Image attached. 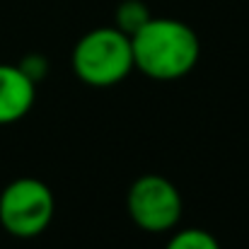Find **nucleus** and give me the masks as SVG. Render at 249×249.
<instances>
[{
    "label": "nucleus",
    "instance_id": "obj_3",
    "mask_svg": "<svg viewBox=\"0 0 249 249\" xmlns=\"http://www.w3.org/2000/svg\"><path fill=\"white\" fill-rule=\"evenodd\" d=\"M53 211V191L34 177H19L0 194V225L15 237L41 235L51 225Z\"/></svg>",
    "mask_w": 249,
    "mask_h": 249
},
{
    "label": "nucleus",
    "instance_id": "obj_4",
    "mask_svg": "<svg viewBox=\"0 0 249 249\" xmlns=\"http://www.w3.org/2000/svg\"><path fill=\"white\" fill-rule=\"evenodd\" d=\"M131 220L145 232H167L181 218V194L160 174L138 177L126 196Z\"/></svg>",
    "mask_w": 249,
    "mask_h": 249
},
{
    "label": "nucleus",
    "instance_id": "obj_5",
    "mask_svg": "<svg viewBox=\"0 0 249 249\" xmlns=\"http://www.w3.org/2000/svg\"><path fill=\"white\" fill-rule=\"evenodd\" d=\"M36 99V83L19 68L0 63V126L15 124L29 114Z\"/></svg>",
    "mask_w": 249,
    "mask_h": 249
},
{
    "label": "nucleus",
    "instance_id": "obj_6",
    "mask_svg": "<svg viewBox=\"0 0 249 249\" xmlns=\"http://www.w3.org/2000/svg\"><path fill=\"white\" fill-rule=\"evenodd\" d=\"M150 7L143 0H124L116 10V29H121L124 34L133 36L148 19H150Z\"/></svg>",
    "mask_w": 249,
    "mask_h": 249
},
{
    "label": "nucleus",
    "instance_id": "obj_7",
    "mask_svg": "<svg viewBox=\"0 0 249 249\" xmlns=\"http://www.w3.org/2000/svg\"><path fill=\"white\" fill-rule=\"evenodd\" d=\"M165 249H220V245L203 228H184L172 235Z\"/></svg>",
    "mask_w": 249,
    "mask_h": 249
},
{
    "label": "nucleus",
    "instance_id": "obj_8",
    "mask_svg": "<svg viewBox=\"0 0 249 249\" xmlns=\"http://www.w3.org/2000/svg\"><path fill=\"white\" fill-rule=\"evenodd\" d=\"M19 68H22L34 83H39V80L46 75V61H44V56H39V53L27 56V58L19 63Z\"/></svg>",
    "mask_w": 249,
    "mask_h": 249
},
{
    "label": "nucleus",
    "instance_id": "obj_1",
    "mask_svg": "<svg viewBox=\"0 0 249 249\" xmlns=\"http://www.w3.org/2000/svg\"><path fill=\"white\" fill-rule=\"evenodd\" d=\"M133 66L153 80H179L189 75L201 56L196 32L172 17H150L133 36Z\"/></svg>",
    "mask_w": 249,
    "mask_h": 249
},
{
    "label": "nucleus",
    "instance_id": "obj_2",
    "mask_svg": "<svg viewBox=\"0 0 249 249\" xmlns=\"http://www.w3.org/2000/svg\"><path fill=\"white\" fill-rule=\"evenodd\" d=\"M73 71L92 87H111L136 71L131 36L116 27H97L73 49Z\"/></svg>",
    "mask_w": 249,
    "mask_h": 249
}]
</instances>
